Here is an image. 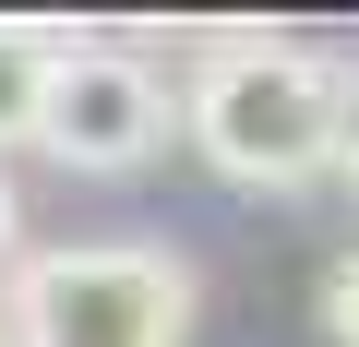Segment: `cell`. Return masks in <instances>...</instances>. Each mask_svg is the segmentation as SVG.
I'll return each instance as SVG.
<instances>
[{"label": "cell", "instance_id": "obj_1", "mask_svg": "<svg viewBox=\"0 0 359 347\" xmlns=\"http://www.w3.org/2000/svg\"><path fill=\"white\" fill-rule=\"evenodd\" d=\"M335 84H347V60L299 48V36H216L180 84V132L216 156V180L299 192L335 168Z\"/></svg>", "mask_w": 359, "mask_h": 347}, {"label": "cell", "instance_id": "obj_2", "mask_svg": "<svg viewBox=\"0 0 359 347\" xmlns=\"http://www.w3.org/2000/svg\"><path fill=\"white\" fill-rule=\"evenodd\" d=\"M192 264L168 240H60L13 275V347H180Z\"/></svg>", "mask_w": 359, "mask_h": 347}, {"label": "cell", "instance_id": "obj_3", "mask_svg": "<svg viewBox=\"0 0 359 347\" xmlns=\"http://www.w3.org/2000/svg\"><path fill=\"white\" fill-rule=\"evenodd\" d=\"M168 132H180V96H168L156 60L96 48V36H60L48 120H36V144H48L60 168H84V180H132V168H156Z\"/></svg>", "mask_w": 359, "mask_h": 347}, {"label": "cell", "instance_id": "obj_4", "mask_svg": "<svg viewBox=\"0 0 359 347\" xmlns=\"http://www.w3.org/2000/svg\"><path fill=\"white\" fill-rule=\"evenodd\" d=\"M48 72H60V36L0 25V156L36 144V120H48Z\"/></svg>", "mask_w": 359, "mask_h": 347}, {"label": "cell", "instance_id": "obj_5", "mask_svg": "<svg viewBox=\"0 0 359 347\" xmlns=\"http://www.w3.org/2000/svg\"><path fill=\"white\" fill-rule=\"evenodd\" d=\"M323 335H335V347H359V252L323 275Z\"/></svg>", "mask_w": 359, "mask_h": 347}, {"label": "cell", "instance_id": "obj_6", "mask_svg": "<svg viewBox=\"0 0 359 347\" xmlns=\"http://www.w3.org/2000/svg\"><path fill=\"white\" fill-rule=\"evenodd\" d=\"M335 168L359 180V60H347V84H335Z\"/></svg>", "mask_w": 359, "mask_h": 347}, {"label": "cell", "instance_id": "obj_7", "mask_svg": "<svg viewBox=\"0 0 359 347\" xmlns=\"http://www.w3.org/2000/svg\"><path fill=\"white\" fill-rule=\"evenodd\" d=\"M25 275V204H13V180H0V287Z\"/></svg>", "mask_w": 359, "mask_h": 347}, {"label": "cell", "instance_id": "obj_8", "mask_svg": "<svg viewBox=\"0 0 359 347\" xmlns=\"http://www.w3.org/2000/svg\"><path fill=\"white\" fill-rule=\"evenodd\" d=\"M0 347H13V287H0Z\"/></svg>", "mask_w": 359, "mask_h": 347}]
</instances>
